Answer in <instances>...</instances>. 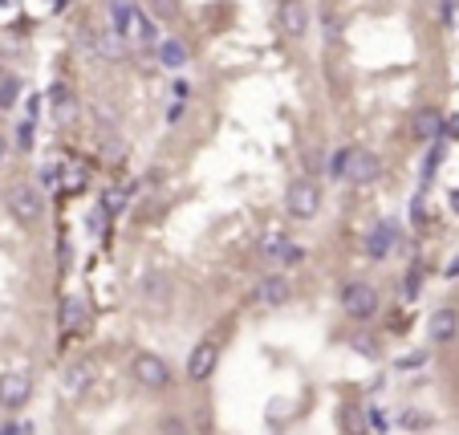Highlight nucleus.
<instances>
[{
  "label": "nucleus",
  "instance_id": "nucleus-1",
  "mask_svg": "<svg viewBox=\"0 0 459 435\" xmlns=\"http://www.w3.org/2000/svg\"><path fill=\"white\" fill-rule=\"evenodd\" d=\"M110 21H114V29L134 41V45H159V29H155V21L143 16V8H134L131 0H110Z\"/></svg>",
  "mask_w": 459,
  "mask_h": 435
},
{
  "label": "nucleus",
  "instance_id": "nucleus-2",
  "mask_svg": "<svg viewBox=\"0 0 459 435\" xmlns=\"http://www.w3.org/2000/svg\"><path fill=\"white\" fill-rule=\"evenodd\" d=\"M4 204H8V211H13L17 224H37V220L45 216V199H41V192H37L33 183H8Z\"/></svg>",
  "mask_w": 459,
  "mask_h": 435
},
{
  "label": "nucleus",
  "instance_id": "nucleus-3",
  "mask_svg": "<svg viewBox=\"0 0 459 435\" xmlns=\"http://www.w3.org/2000/svg\"><path fill=\"white\" fill-rule=\"evenodd\" d=\"M285 211H289L293 220H313V216L321 211V187H317L313 179H293V183L285 187Z\"/></svg>",
  "mask_w": 459,
  "mask_h": 435
},
{
  "label": "nucleus",
  "instance_id": "nucleus-4",
  "mask_svg": "<svg viewBox=\"0 0 459 435\" xmlns=\"http://www.w3.org/2000/svg\"><path fill=\"white\" fill-rule=\"evenodd\" d=\"M342 309L354 318V322H370L378 309H382V297H378L374 285H366V281H350L342 289Z\"/></svg>",
  "mask_w": 459,
  "mask_h": 435
},
{
  "label": "nucleus",
  "instance_id": "nucleus-5",
  "mask_svg": "<svg viewBox=\"0 0 459 435\" xmlns=\"http://www.w3.org/2000/svg\"><path fill=\"white\" fill-rule=\"evenodd\" d=\"M131 374L147 390H167L171 387V366H167L159 354H147V350H138V354L131 358Z\"/></svg>",
  "mask_w": 459,
  "mask_h": 435
},
{
  "label": "nucleus",
  "instance_id": "nucleus-6",
  "mask_svg": "<svg viewBox=\"0 0 459 435\" xmlns=\"http://www.w3.org/2000/svg\"><path fill=\"white\" fill-rule=\"evenodd\" d=\"M345 179H354L358 187L366 183H378L382 179V159L366 146H350V167H345Z\"/></svg>",
  "mask_w": 459,
  "mask_h": 435
},
{
  "label": "nucleus",
  "instance_id": "nucleus-7",
  "mask_svg": "<svg viewBox=\"0 0 459 435\" xmlns=\"http://www.w3.org/2000/svg\"><path fill=\"white\" fill-rule=\"evenodd\" d=\"M215 366H220V346L212 338H203L191 346V354H187V378L191 383H203V378H212Z\"/></svg>",
  "mask_w": 459,
  "mask_h": 435
},
{
  "label": "nucleus",
  "instance_id": "nucleus-8",
  "mask_svg": "<svg viewBox=\"0 0 459 435\" xmlns=\"http://www.w3.org/2000/svg\"><path fill=\"white\" fill-rule=\"evenodd\" d=\"M85 37H90L85 45L94 49L98 57H106V62H126V53H131V41L118 29H90Z\"/></svg>",
  "mask_w": 459,
  "mask_h": 435
},
{
  "label": "nucleus",
  "instance_id": "nucleus-9",
  "mask_svg": "<svg viewBox=\"0 0 459 435\" xmlns=\"http://www.w3.org/2000/svg\"><path fill=\"white\" fill-rule=\"evenodd\" d=\"M277 25H280L285 37L301 41V37L309 33V8H305L301 0H280V4H277Z\"/></svg>",
  "mask_w": 459,
  "mask_h": 435
},
{
  "label": "nucleus",
  "instance_id": "nucleus-10",
  "mask_svg": "<svg viewBox=\"0 0 459 435\" xmlns=\"http://www.w3.org/2000/svg\"><path fill=\"white\" fill-rule=\"evenodd\" d=\"M29 395H33V383H29V378H25L20 371L0 374V407L17 411V407H25V403H29Z\"/></svg>",
  "mask_w": 459,
  "mask_h": 435
},
{
  "label": "nucleus",
  "instance_id": "nucleus-11",
  "mask_svg": "<svg viewBox=\"0 0 459 435\" xmlns=\"http://www.w3.org/2000/svg\"><path fill=\"white\" fill-rule=\"evenodd\" d=\"M138 293H143L147 306H167V301H171V277H167L163 269H147L143 281H138Z\"/></svg>",
  "mask_w": 459,
  "mask_h": 435
},
{
  "label": "nucleus",
  "instance_id": "nucleus-12",
  "mask_svg": "<svg viewBox=\"0 0 459 435\" xmlns=\"http://www.w3.org/2000/svg\"><path fill=\"white\" fill-rule=\"evenodd\" d=\"M394 248H398V224H386V220H382V224L370 228V236H366V253H370V257L386 260Z\"/></svg>",
  "mask_w": 459,
  "mask_h": 435
},
{
  "label": "nucleus",
  "instance_id": "nucleus-13",
  "mask_svg": "<svg viewBox=\"0 0 459 435\" xmlns=\"http://www.w3.org/2000/svg\"><path fill=\"white\" fill-rule=\"evenodd\" d=\"M410 130H415V139L419 143H435V139H443V130H447V122H443L439 110H431V106H423V110L415 114V122H410Z\"/></svg>",
  "mask_w": 459,
  "mask_h": 435
},
{
  "label": "nucleus",
  "instance_id": "nucleus-14",
  "mask_svg": "<svg viewBox=\"0 0 459 435\" xmlns=\"http://www.w3.org/2000/svg\"><path fill=\"white\" fill-rule=\"evenodd\" d=\"M459 334V313L455 309H435L427 318V338L431 342H451Z\"/></svg>",
  "mask_w": 459,
  "mask_h": 435
},
{
  "label": "nucleus",
  "instance_id": "nucleus-15",
  "mask_svg": "<svg viewBox=\"0 0 459 435\" xmlns=\"http://www.w3.org/2000/svg\"><path fill=\"white\" fill-rule=\"evenodd\" d=\"M289 297H293V289H289V281H285V277H264L261 285H256V301H261V306H268V309L285 306Z\"/></svg>",
  "mask_w": 459,
  "mask_h": 435
},
{
  "label": "nucleus",
  "instance_id": "nucleus-16",
  "mask_svg": "<svg viewBox=\"0 0 459 435\" xmlns=\"http://www.w3.org/2000/svg\"><path fill=\"white\" fill-rule=\"evenodd\" d=\"M155 57H159V65H163V69H179V65H187V57H191V53H187V45H183L179 37H167V41H159V45H155Z\"/></svg>",
  "mask_w": 459,
  "mask_h": 435
},
{
  "label": "nucleus",
  "instance_id": "nucleus-17",
  "mask_svg": "<svg viewBox=\"0 0 459 435\" xmlns=\"http://www.w3.org/2000/svg\"><path fill=\"white\" fill-rule=\"evenodd\" d=\"M90 378H94V366H90V362H73V366L61 374V387H66V395H82V390L90 387Z\"/></svg>",
  "mask_w": 459,
  "mask_h": 435
},
{
  "label": "nucleus",
  "instance_id": "nucleus-18",
  "mask_svg": "<svg viewBox=\"0 0 459 435\" xmlns=\"http://www.w3.org/2000/svg\"><path fill=\"white\" fill-rule=\"evenodd\" d=\"M57 318H61V330H66V334H78V330L85 325V306H82V297H66Z\"/></svg>",
  "mask_w": 459,
  "mask_h": 435
},
{
  "label": "nucleus",
  "instance_id": "nucleus-19",
  "mask_svg": "<svg viewBox=\"0 0 459 435\" xmlns=\"http://www.w3.org/2000/svg\"><path fill=\"white\" fill-rule=\"evenodd\" d=\"M49 102H53V118H57V122H73V114H78L73 110V94H69L61 81L49 90Z\"/></svg>",
  "mask_w": 459,
  "mask_h": 435
},
{
  "label": "nucleus",
  "instance_id": "nucleus-20",
  "mask_svg": "<svg viewBox=\"0 0 459 435\" xmlns=\"http://www.w3.org/2000/svg\"><path fill=\"white\" fill-rule=\"evenodd\" d=\"M17 94H20V81L13 74H0V110H13L17 106Z\"/></svg>",
  "mask_w": 459,
  "mask_h": 435
},
{
  "label": "nucleus",
  "instance_id": "nucleus-21",
  "mask_svg": "<svg viewBox=\"0 0 459 435\" xmlns=\"http://www.w3.org/2000/svg\"><path fill=\"white\" fill-rule=\"evenodd\" d=\"M431 151H427V159H423V187L435 179V171H439V163H443V139H435V143H427Z\"/></svg>",
  "mask_w": 459,
  "mask_h": 435
},
{
  "label": "nucleus",
  "instance_id": "nucleus-22",
  "mask_svg": "<svg viewBox=\"0 0 459 435\" xmlns=\"http://www.w3.org/2000/svg\"><path fill=\"white\" fill-rule=\"evenodd\" d=\"M155 21H175L179 16V0H147Z\"/></svg>",
  "mask_w": 459,
  "mask_h": 435
},
{
  "label": "nucleus",
  "instance_id": "nucleus-23",
  "mask_svg": "<svg viewBox=\"0 0 459 435\" xmlns=\"http://www.w3.org/2000/svg\"><path fill=\"white\" fill-rule=\"evenodd\" d=\"M342 423H345V431H350V435H366V415H362L358 407H345Z\"/></svg>",
  "mask_w": 459,
  "mask_h": 435
},
{
  "label": "nucleus",
  "instance_id": "nucleus-24",
  "mask_svg": "<svg viewBox=\"0 0 459 435\" xmlns=\"http://www.w3.org/2000/svg\"><path fill=\"white\" fill-rule=\"evenodd\" d=\"M106 224H110V211L102 208H90V216H85V228H90V232H94V236H102V232H106Z\"/></svg>",
  "mask_w": 459,
  "mask_h": 435
},
{
  "label": "nucleus",
  "instance_id": "nucleus-25",
  "mask_svg": "<svg viewBox=\"0 0 459 435\" xmlns=\"http://www.w3.org/2000/svg\"><path fill=\"white\" fill-rule=\"evenodd\" d=\"M33 143H37V122L33 118H25V122L17 127V146L20 151H33Z\"/></svg>",
  "mask_w": 459,
  "mask_h": 435
},
{
  "label": "nucleus",
  "instance_id": "nucleus-26",
  "mask_svg": "<svg viewBox=\"0 0 459 435\" xmlns=\"http://www.w3.org/2000/svg\"><path fill=\"white\" fill-rule=\"evenodd\" d=\"M102 208L110 211V216H118V211L126 208V192H122V187H110V192L102 195Z\"/></svg>",
  "mask_w": 459,
  "mask_h": 435
},
{
  "label": "nucleus",
  "instance_id": "nucleus-27",
  "mask_svg": "<svg viewBox=\"0 0 459 435\" xmlns=\"http://www.w3.org/2000/svg\"><path fill=\"white\" fill-rule=\"evenodd\" d=\"M159 435H187V419H179V415H163V419H159Z\"/></svg>",
  "mask_w": 459,
  "mask_h": 435
},
{
  "label": "nucleus",
  "instance_id": "nucleus-28",
  "mask_svg": "<svg viewBox=\"0 0 459 435\" xmlns=\"http://www.w3.org/2000/svg\"><path fill=\"white\" fill-rule=\"evenodd\" d=\"M345 167H350V146L329 159V179H345Z\"/></svg>",
  "mask_w": 459,
  "mask_h": 435
},
{
  "label": "nucleus",
  "instance_id": "nucleus-29",
  "mask_svg": "<svg viewBox=\"0 0 459 435\" xmlns=\"http://www.w3.org/2000/svg\"><path fill=\"white\" fill-rule=\"evenodd\" d=\"M285 248H289V240H285V236H280V232H273V236H268V240H264V257H280V253H285Z\"/></svg>",
  "mask_w": 459,
  "mask_h": 435
},
{
  "label": "nucleus",
  "instance_id": "nucleus-30",
  "mask_svg": "<svg viewBox=\"0 0 459 435\" xmlns=\"http://www.w3.org/2000/svg\"><path fill=\"white\" fill-rule=\"evenodd\" d=\"M94 118L106 122V127H118V110L110 106V102H98V106H94Z\"/></svg>",
  "mask_w": 459,
  "mask_h": 435
},
{
  "label": "nucleus",
  "instance_id": "nucleus-31",
  "mask_svg": "<svg viewBox=\"0 0 459 435\" xmlns=\"http://www.w3.org/2000/svg\"><path fill=\"white\" fill-rule=\"evenodd\" d=\"M419 366H427V350H419V354H407L403 362H398V371H419Z\"/></svg>",
  "mask_w": 459,
  "mask_h": 435
},
{
  "label": "nucleus",
  "instance_id": "nucleus-32",
  "mask_svg": "<svg viewBox=\"0 0 459 435\" xmlns=\"http://www.w3.org/2000/svg\"><path fill=\"white\" fill-rule=\"evenodd\" d=\"M280 260H285V265H301V260H305V253H301L297 244H289V248L280 253Z\"/></svg>",
  "mask_w": 459,
  "mask_h": 435
},
{
  "label": "nucleus",
  "instance_id": "nucleus-33",
  "mask_svg": "<svg viewBox=\"0 0 459 435\" xmlns=\"http://www.w3.org/2000/svg\"><path fill=\"white\" fill-rule=\"evenodd\" d=\"M354 350H362L366 358H374V354H378V342H370V338H354Z\"/></svg>",
  "mask_w": 459,
  "mask_h": 435
},
{
  "label": "nucleus",
  "instance_id": "nucleus-34",
  "mask_svg": "<svg viewBox=\"0 0 459 435\" xmlns=\"http://www.w3.org/2000/svg\"><path fill=\"white\" fill-rule=\"evenodd\" d=\"M370 423H374V431L391 435V423H386V415H382V411H370Z\"/></svg>",
  "mask_w": 459,
  "mask_h": 435
},
{
  "label": "nucleus",
  "instance_id": "nucleus-35",
  "mask_svg": "<svg viewBox=\"0 0 459 435\" xmlns=\"http://www.w3.org/2000/svg\"><path fill=\"white\" fill-rule=\"evenodd\" d=\"M183 106H187V102H183V98H175V102H171V110H167V122H179V118H183Z\"/></svg>",
  "mask_w": 459,
  "mask_h": 435
},
{
  "label": "nucleus",
  "instance_id": "nucleus-36",
  "mask_svg": "<svg viewBox=\"0 0 459 435\" xmlns=\"http://www.w3.org/2000/svg\"><path fill=\"white\" fill-rule=\"evenodd\" d=\"M25 110H29V118H33V122H37V114H41V98H29V102H25Z\"/></svg>",
  "mask_w": 459,
  "mask_h": 435
},
{
  "label": "nucleus",
  "instance_id": "nucleus-37",
  "mask_svg": "<svg viewBox=\"0 0 459 435\" xmlns=\"http://www.w3.org/2000/svg\"><path fill=\"white\" fill-rule=\"evenodd\" d=\"M443 277H447V281H455V277H459V257H451V260H447V269H443Z\"/></svg>",
  "mask_w": 459,
  "mask_h": 435
},
{
  "label": "nucleus",
  "instance_id": "nucleus-38",
  "mask_svg": "<svg viewBox=\"0 0 459 435\" xmlns=\"http://www.w3.org/2000/svg\"><path fill=\"white\" fill-rule=\"evenodd\" d=\"M305 167H309V171H317V167H321V155H317V151H309V155H305Z\"/></svg>",
  "mask_w": 459,
  "mask_h": 435
},
{
  "label": "nucleus",
  "instance_id": "nucleus-39",
  "mask_svg": "<svg viewBox=\"0 0 459 435\" xmlns=\"http://www.w3.org/2000/svg\"><path fill=\"white\" fill-rule=\"evenodd\" d=\"M0 435H20V427L17 423H8V427H0Z\"/></svg>",
  "mask_w": 459,
  "mask_h": 435
},
{
  "label": "nucleus",
  "instance_id": "nucleus-40",
  "mask_svg": "<svg viewBox=\"0 0 459 435\" xmlns=\"http://www.w3.org/2000/svg\"><path fill=\"white\" fill-rule=\"evenodd\" d=\"M20 0H0V8H4V13H8V8H17Z\"/></svg>",
  "mask_w": 459,
  "mask_h": 435
},
{
  "label": "nucleus",
  "instance_id": "nucleus-41",
  "mask_svg": "<svg viewBox=\"0 0 459 435\" xmlns=\"http://www.w3.org/2000/svg\"><path fill=\"white\" fill-rule=\"evenodd\" d=\"M447 130H451V134H459V118H451V122H447Z\"/></svg>",
  "mask_w": 459,
  "mask_h": 435
},
{
  "label": "nucleus",
  "instance_id": "nucleus-42",
  "mask_svg": "<svg viewBox=\"0 0 459 435\" xmlns=\"http://www.w3.org/2000/svg\"><path fill=\"white\" fill-rule=\"evenodd\" d=\"M451 208H455V211H459V192H451Z\"/></svg>",
  "mask_w": 459,
  "mask_h": 435
},
{
  "label": "nucleus",
  "instance_id": "nucleus-43",
  "mask_svg": "<svg viewBox=\"0 0 459 435\" xmlns=\"http://www.w3.org/2000/svg\"><path fill=\"white\" fill-rule=\"evenodd\" d=\"M4 151H8V143H4V134H0V159H4Z\"/></svg>",
  "mask_w": 459,
  "mask_h": 435
}]
</instances>
